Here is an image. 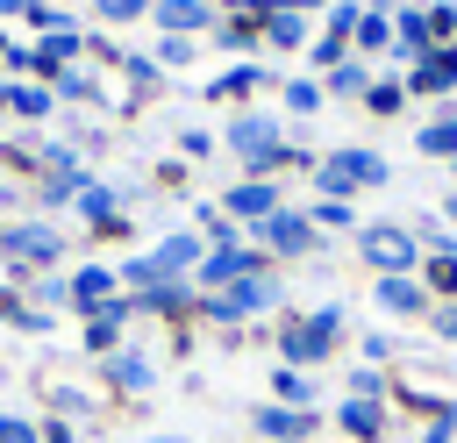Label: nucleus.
<instances>
[{"label": "nucleus", "mask_w": 457, "mask_h": 443, "mask_svg": "<svg viewBox=\"0 0 457 443\" xmlns=\"http://www.w3.org/2000/svg\"><path fill=\"white\" fill-rule=\"evenodd\" d=\"M228 157H243V164H250V179H271L278 164H307V171L321 164V157L293 150V143H286V129H278L271 114H236V121H228Z\"/></svg>", "instance_id": "f257e3e1"}, {"label": "nucleus", "mask_w": 457, "mask_h": 443, "mask_svg": "<svg viewBox=\"0 0 457 443\" xmlns=\"http://www.w3.org/2000/svg\"><path fill=\"white\" fill-rule=\"evenodd\" d=\"M393 179V164L378 157V150H364V143H343V150H328L321 164H314V186H321V200H350V193H364V186H386Z\"/></svg>", "instance_id": "f03ea898"}, {"label": "nucleus", "mask_w": 457, "mask_h": 443, "mask_svg": "<svg viewBox=\"0 0 457 443\" xmlns=\"http://www.w3.org/2000/svg\"><path fill=\"white\" fill-rule=\"evenodd\" d=\"M336 336H343V307H314V314H300V322L278 329V350H286L293 372H307V364H321L336 350Z\"/></svg>", "instance_id": "7ed1b4c3"}, {"label": "nucleus", "mask_w": 457, "mask_h": 443, "mask_svg": "<svg viewBox=\"0 0 457 443\" xmlns=\"http://www.w3.org/2000/svg\"><path fill=\"white\" fill-rule=\"evenodd\" d=\"M357 250H364V264H378V279L421 264V236L400 229V222H371V229H357Z\"/></svg>", "instance_id": "20e7f679"}, {"label": "nucleus", "mask_w": 457, "mask_h": 443, "mask_svg": "<svg viewBox=\"0 0 457 443\" xmlns=\"http://www.w3.org/2000/svg\"><path fill=\"white\" fill-rule=\"evenodd\" d=\"M271 300H278V272H257V279L221 286V293L207 300V314H214V322H243V314H257V307H271Z\"/></svg>", "instance_id": "39448f33"}, {"label": "nucleus", "mask_w": 457, "mask_h": 443, "mask_svg": "<svg viewBox=\"0 0 457 443\" xmlns=\"http://www.w3.org/2000/svg\"><path fill=\"white\" fill-rule=\"evenodd\" d=\"M257 272H271V264H264L257 250H243V243H214V250L200 257V272H193V279L221 293V286H236V279H257Z\"/></svg>", "instance_id": "423d86ee"}, {"label": "nucleus", "mask_w": 457, "mask_h": 443, "mask_svg": "<svg viewBox=\"0 0 457 443\" xmlns=\"http://www.w3.org/2000/svg\"><path fill=\"white\" fill-rule=\"evenodd\" d=\"M57 250H64V236H57L50 222H14V229H0V257H14V264H57Z\"/></svg>", "instance_id": "0eeeda50"}, {"label": "nucleus", "mask_w": 457, "mask_h": 443, "mask_svg": "<svg viewBox=\"0 0 457 443\" xmlns=\"http://www.w3.org/2000/svg\"><path fill=\"white\" fill-rule=\"evenodd\" d=\"M286 200H278V179H236L228 193H221V214L228 222H271Z\"/></svg>", "instance_id": "6e6552de"}, {"label": "nucleus", "mask_w": 457, "mask_h": 443, "mask_svg": "<svg viewBox=\"0 0 457 443\" xmlns=\"http://www.w3.org/2000/svg\"><path fill=\"white\" fill-rule=\"evenodd\" d=\"M257 236H264V243H271L278 257H307V250L321 243V229H314L307 214H293V207H278L271 222H257Z\"/></svg>", "instance_id": "1a4fd4ad"}, {"label": "nucleus", "mask_w": 457, "mask_h": 443, "mask_svg": "<svg viewBox=\"0 0 457 443\" xmlns=\"http://www.w3.org/2000/svg\"><path fill=\"white\" fill-rule=\"evenodd\" d=\"M428 50H436V36H428V14L421 7H400L393 14V64H428Z\"/></svg>", "instance_id": "9d476101"}, {"label": "nucleus", "mask_w": 457, "mask_h": 443, "mask_svg": "<svg viewBox=\"0 0 457 443\" xmlns=\"http://www.w3.org/2000/svg\"><path fill=\"white\" fill-rule=\"evenodd\" d=\"M64 300L93 322V314H100V307H114L121 293H114V272H107V264H86V272H71V279H64Z\"/></svg>", "instance_id": "9b49d317"}, {"label": "nucleus", "mask_w": 457, "mask_h": 443, "mask_svg": "<svg viewBox=\"0 0 457 443\" xmlns=\"http://www.w3.org/2000/svg\"><path fill=\"white\" fill-rule=\"evenodd\" d=\"M150 21L164 36H207L214 29V7L207 0H150Z\"/></svg>", "instance_id": "f8f14e48"}, {"label": "nucleus", "mask_w": 457, "mask_h": 443, "mask_svg": "<svg viewBox=\"0 0 457 443\" xmlns=\"http://www.w3.org/2000/svg\"><path fill=\"white\" fill-rule=\"evenodd\" d=\"M371 300H378L386 314H421V307H428V286H421L414 272H393V279L371 286Z\"/></svg>", "instance_id": "ddd939ff"}, {"label": "nucleus", "mask_w": 457, "mask_h": 443, "mask_svg": "<svg viewBox=\"0 0 457 443\" xmlns=\"http://www.w3.org/2000/svg\"><path fill=\"white\" fill-rule=\"evenodd\" d=\"M250 422H257V436H271V443H307V429H314L307 407H257Z\"/></svg>", "instance_id": "4468645a"}, {"label": "nucleus", "mask_w": 457, "mask_h": 443, "mask_svg": "<svg viewBox=\"0 0 457 443\" xmlns=\"http://www.w3.org/2000/svg\"><path fill=\"white\" fill-rule=\"evenodd\" d=\"M407 93H457V50H450V43L428 50V64L407 71Z\"/></svg>", "instance_id": "2eb2a0df"}, {"label": "nucleus", "mask_w": 457, "mask_h": 443, "mask_svg": "<svg viewBox=\"0 0 457 443\" xmlns=\"http://www.w3.org/2000/svg\"><path fill=\"white\" fill-rule=\"evenodd\" d=\"M107 386H121V393H150V386H157V364H150L143 350H114V357H107Z\"/></svg>", "instance_id": "dca6fc26"}, {"label": "nucleus", "mask_w": 457, "mask_h": 443, "mask_svg": "<svg viewBox=\"0 0 457 443\" xmlns=\"http://www.w3.org/2000/svg\"><path fill=\"white\" fill-rule=\"evenodd\" d=\"M79 50H86V36H79V29H57V36L36 43V71H43V79H64V64H71Z\"/></svg>", "instance_id": "f3484780"}, {"label": "nucleus", "mask_w": 457, "mask_h": 443, "mask_svg": "<svg viewBox=\"0 0 457 443\" xmlns=\"http://www.w3.org/2000/svg\"><path fill=\"white\" fill-rule=\"evenodd\" d=\"M121 322H129V300H114V307H100V314L86 322V350H100V357H114V350H121Z\"/></svg>", "instance_id": "a211bd4d"}, {"label": "nucleus", "mask_w": 457, "mask_h": 443, "mask_svg": "<svg viewBox=\"0 0 457 443\" xmlns=\"http://www.w3.org/2000/svg\"><path fill=\"white\" fill-rule=\"evenodd\" d=\"M336 422H343L357 443H378V436H386V414H378V400H343V407H336Z\"/></svg>", "instance_id": "6ab92c4d"}, {"label": "nucleus", "mask_w": 457, "mask_h": 443, "mask_svg": "<svg viewBox=\"0 0 457 443\" xmlns=\"http://www.w3.org/2000/svg\"><path fill=\"white\" fill-rule=\"evenodd\" d=\"M321 93H336V100H364V93H371V71H364L357 57H343L336 71H321Z\"/></svg>", "instance_id": "aec40b11"}, {"label": "nucleus", "mask_w": 457, "mask_h": 443, "mask_svg": "<svg viewBox=\"0 0 457 443\" xmlns=\"http://www.w3.org/2000/svg\"><path fill=\"white\" fill-rule=\"evenodd\" d=\"M71 207H79V214H86L93 229H114V222H121V214H114V207H121V193H114V186H100V179H93V186H86V193H79Z\"/></svg>", "instance_id": "412c9836"}, {"label": "nucleus", "mask_w": 457, "mask_h": 443, "mask_svg": "<svg viewBox=\"0 0 457 443\" xmlns=\"http://www.w3.org/2000/svg\"><path fill=\"white\" fill-rule=\"evenodd\" d=\"M414 150H421V157H457V114L421 121V129H414Z\"/></svg>", "instance_id": "4be33fe9"}, {"label": "nucleus", "mask_w": 457, "mask_h": 443, "mask_svg": "<svg viewBox=\"0 0 457 443\" xmlns=\"http://www.w3.org/2000/svg\"><path fill=\"white\" fill-rule=\"evenodd\" d=\"M350 43H357V50H393V14L364 0V21H357V36H350Z\"/></svg>", "instance_id": "5701e85b"}, {"label": "nucleus", "mask_w": 457, "mask_h": 443, "mask_svg": "<svg viewBox=\"0 0 457 443\" xmlns=\"http://www.w3.org/2000/svg\"><path fill=\"white\" fill-rule=\"evenodd\" d=\"M257 86H264V71H257V64H228L221 79H207V93H214V100H243V93H257Z\"/></svg>", "instance_id": "b1692460"}, {"label": "nucleus", "mask_w": 457, "mask_h": 443, "mask_svg": "<svg viewBox=\"0 0 457 443\" xmlns=\"http://www.w3.org/2000/svg\"><path fill=\"white\" fill-rule=\"evenodd\" d=\"M271 393H278V407H307V400H314V379L293 372V364H278V372H271Z\"/></svg>", "instance_id": "393cba45"}, {"label": "nucleus", "mask_w": 457, "mask_h": 443, "mask_svg": "<svg viewBox=\"0 0 457 443\" xmlns=\"http://www.w3.org/2000/svg\"><path fill=\"white\" fill-rule=\"evenodd\" d=\"M364 107H371V114H400V107H407V79H371Z\"/></svg>", "instance_id": "a878e982"}, {"label": "nucleus", "mask_w": 457, "mask_h": 443, "mask_svg": "<svg viewBox=\"0 0 457 443\" xmlns=\"http://www.w3.org/2000/svg\"><path fill=\"white\" fill-rule=\"evenodd\" d=\"M357 21H364V0H328V36H336V43H350Z\"/></svg>", "instance_id": "bb28decb"}, {"label": "nucleus", "mask_w": 457, "mask_h": 443, "mask_svg": "<svg viewBox=\"0 0 457 443\" xmlns=\"http://www.w3.org/2000/svg\"><path fill=\"white\" fill-rule=\"evenodd\" d=\"M214 43H221V50H250V43H257V21H250V14H228V21H214Z\"/></svg>", "instance_id": "cd10ccee"}, {"label": "nucleus", "mask_w": 457, "mask_h": 443, "mask_svg": "<svg viewBox=\"0 0 457 443\" xmlns=\"http://www.w3.org/2000/svg\"><path fill=\"white\" fill-rule=\"evenodd\" d=\"M7 107H14V114H29V121H43V114L57 107V93H43V86H14V93H7Z\"/></svg>", "instance_id": "c85d7f7f"}, {"label": "nucleus", "mask_w": 457, "mask_h": 443, "mask_svg": "<svg viewBox=\"0 0 457 443\" xmlns=\"http://www.w3.org/2000/svg\"><path fill=\"white\" fill-rule=\"evenodd\" d=\"M421 14H428V36H436V50L457 36V0H421Z\"/></svg>", "instance_id": "c756f323"}, {"label": "nucleus", "mask_w": 457, "mask_h": 443, "mask_svg": "<svg viewBox=\"0 0 457 443\" xmlns=\"http://www.w3.org/2000/svg\"><path fill=\"white\" fill-rule=\"evenodd\" d=\"M307 222H314V229H357V207H350V200H321Z\"/></svg>", "instance_id": "7c9ffc66"}, {"label": "nucleus", "mask_w": 457, "mask_h": 443, "mask_svg": "<svg viewBox=\"0 0 457 443\" xmlns=\"http://www.w3.org/2000/svg\"><path fill=\"white\" fill-rule=\"evenodd\" d=\"M421 272H428V293H450V307H457V257H428Z\"/></svg>", "instance_id": "2f4dec72"}, {"label": "nucleus", "mask_w": 457, "mask_h": 443, "mask_svg": "<svg viewBox=\"0 0 457 443\" xmlns=\"http://www.w3.org/2000/svg\"><path fill=\"white\" fill-rule=\"evenodd\" d=\"M179 64H193V36H164L157 43V71H179Z\"/></svg>", "instance_id": "473e14b6"}, {"label": "nucleus", "mask_w": 457, "mask_h": 443, "mask_svg": "<svg viewBox=\"0 0 457 443\" xmlns=\"http://www.w3.org/2000/svg\"><path fill=\"white\" fill-rule=\"evenodd\" d=\"M286 107H293V114H314V107H321V86H314V79H286Z\"/></svg>", "instance_id": "72a5a7b5"}, {"label": "nucleus", "mask_w": 457, "mask_h": 443, "mask_svg": "<svg viewBox=\"0 0 457 443\" xmlns=\"http://www.w3.org/2000/svg\"><path fill=\"white\" fill-rule=\"evenodd\" d=\"M114 64H121V71H129L136 86H157V79H164V71H157V57H143V50H129V57H114Z\"/></svg>", "instance_id": "f704fd0d"}, {"label": "nucleus", "mask_w": 457, "mask_h": 443, "mask_svg": "<svg viewBox=\"0 0 457 443\" xmlns=\"http://www.w3.org/2000/svg\"><path fill=\"white\" fill-rule=\"evenodd\" d=\"M0 443H43V429L21 422V414H0Z\"/></svg>", "instance_id": "c9c22d12"}, {"label": "nucleus", "mask_w": 457, "mask_h": 443, "mask_svg": "<svg viewBox=\"0 0 457 443\" xmlns=\"http://www.w3.org/2000/svg\"><path fill=\"white\" fill-rule=\"evenodd\" d=\"M378 393H386V386H378V372H371V364H357V372H350V400H378Z\"/></svg>", "instance_id": "e433bc0d"}, {"label": "nucleus", "mask_w": 457, "mask_h": 443, "mask_svg": "<svg viewBox=\"0 0 457 443\" xmlns=\"http://www.w3.org/2000/svg\"><path fill=\"white\" fill-rule=\"evenodd\" d=\"M107 21H136V14H150V0H93Z\"/></svg>", "instance_id": "4c0bfd02"}, {"label": "nucleus", "mask_w": 457, "mask_h": 443, "mask_svg": "<svg viewBox=\"0 0 457 443\" xmlns=\"http://www.w3.org/2000/svg\"><path fill=\"white\" fill-rule=\"evenodd\" d=\"M64 100H93V79H79V71H64V79H50Z\"/></svg>", "instance_id": "58836bf2"}, {"label": "nucleus", "mask_w": 457, "mask_h": 443, "mask_svg": "<svg viewBox=\"0 0 457 443\" xmlns=\"http://www.w3.org/2000/svg\"><path fill=\"white\" fill-rule=\"evenodd\" d=\"M179 150H186V157H207V150H214V136H207V129H186V136H179Z\"/></svg>", "instance_id": "ea45409f"}, {"label": "nucleus", "mask_w": 457, "mask_h": 443, "mask_svg": "<svg viewBox=\"0 0 457 443\" xmlns=\"http://www.w3.org/2000/svg\"><path fill=\"white\" fill-rule=\"evenodd\" d=\"M50 400H57L64 414H86V393H79V386H50Z\"/></svg>", "instance_id": "a19ab883"}, {"label": "nucleus", "mask_w": 457, "mask_h": 443, "mask_svg": "<svg viewBox=\"0 0 457 443\" xmlns=\"http://www.w3.org/2000/svg\"><path fill=\"white\" fill-rule=\"evenodd\" d=\"M450 429H457V407H443V414L428 422V436H421V443H450Z\"/></svg>", "instance_id": "79ce46f5"}, {"label": "nucleus", "mask_w": 457, "mask_h": 443, "mask_svg": "<svg viewBox=\"0 0 457 443\" xmlns=\"http://www.w3.org/2000/svg\"><path fill=\"white\" fill-rule=\"evenodd\" d=\"M436 336H443V343H457V307H436Z\"/></svg>", "instance_id": "37998d69"}, {"label": "nucleus", "mask_w": 457, "mask_h": 443, "mask_svg": "<svg viewBox=\"0 0 457 443\" xmlns=\"http://www.w3.org/2000/svg\"><path fill=\"white\" fill-rule=\"evenodd\" d=\"M43 443H71V422H43Z\"/></svg>", "instance_id": "c03bdc74"}, {"label": "nucleus", "mask_w": 457, "mask_h": 443, "mask_svg": "<svg viewBox=\"0 0 457 443\" xmlns=\"http://www.w3.org/2000/svg\"><path fill=\"white\" fill-rule=\"evenodd\" d=\"M271 7H286V14H307V7H321V14H328V0H271Z\"/></svg>", "instance_id": "a18cd8bd"}, {"label": "nucleus", "mask_w": 457, "mask_h": 443, "mask_svg": "<svg viewBox=\"0 0 457 443\" xmlns=\"http://www.w3.org/2000/svg\"><path fill=\"white\" fill-rule=\"evenodd\" d=\"M371 7H386V14H400V7H414V0H371Z\"/></svg>", "instance_id": "49530a36"}, {"label": "nucleus", "mask_w": 457, "mask_h": 443, "mask_svg": "<svg viewBox=\"0 0 457 443\" xmlns=\"http://www.w3.org/2000/svg\"><path fill=\"white\" fill-rule=\"evenodd\" d=\"M7 93H14V86H7V71H0V107H7Z\"/></svg>", "instance_id": "de8ad7c7"}, {"label": "nucleus", "mask_w": 457, "mask_h": 443, "mask_svg": "<svg viewBox=\"0 0 457 443\" xmlns=\"http://www.w3.org/2000/svg\"><path fill=\"white\" fill-rule=\"evenodd\" d=\"M0 57H7V29H0Z\"/></svg>", "instance_id": "09e8293b"}, {"label": "nucleus", "mask_w": 457, "mask_h": 443, "mask_svg": "<svg viewBox=\"0 0 457 443\" xmlns=\"http://www.w3.org/2000/svg\"><path fill=\"white\" fill-rule=\"evenodd\" d=\"M157 443H186V436H157Z\"/></svg>", "instance_id": "8fccbe9b"}, {"label": "nucleus", "mask_w": 457, "mask_h": 443, "mask_svg": "<svg viewBox=\"0 0 457 443\" xmlns=\"http://www.w3.org/2000/svg\"><path fill=\"white\" fill-rule=\"evenodd\" d=\"M450 214H457V193H450Z\"/></svg>", "instance_id": "3c124183"}]
</instances>
